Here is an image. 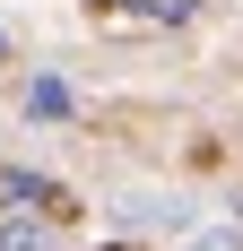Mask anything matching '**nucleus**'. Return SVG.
Instances as JSON below:
<instances>
[{
	"instance_id": "1",
	"label": "nucleus",
	"mask_w": 243,
	"mask_h": 251,
	"mask_svg": "<svg viewBox=\"0 0 243 251\" xmlns=\"http://www.w3.org/2000/svg\"><path fill=\"white\" fill-rule=\"evenodd\" d=\"M0 208H44V217H61V208H78L70 191L52 174H26V165H0Z\"/></svg>"
},
{
	"instance_id": "2",
	"label": "nucleus",
	"mask_w": 243,
	"mask_h": 251,
	"mask_svg": "<svg viewBox=\"0 0 243 251\" xmlns=\"http://www.w3.org/2000/svg\"><path fill=\"white\" fill-rule=\"evenodd\" d=\"M0 251H52L44 208H9V217H0Z\"/></svg>"
},
{
	"instance_id": "3",
	"label": "nucleus",
	"mask_w": 243,
	"mask_h": 251,
	"mask_svg": "<svg viewBox=\"0 0 243 251\" xmlns=\"http://www.w3.org/2000/svg\"><path fill=\"white\" fill-rule=\"evenodd\" d=\"M26 113H35V122H61V113H70V87H61V78H35V87H26Z\"/></svg>"
},
{
	"instance_id": "4",
	"label": "nucleus",
	"mask_w": 243,
	"mask_h": 251,
	"mask_svg": "<svg viewBox=\"0 0 243 251\" xmlns=\"http://www.w3.org/2000/svg\"><path fill=\"white\" fill-rule=\"evenodd\" d=\"M182 251H243V234H235V226H209V234H191Z\"/></svg>"
},
{
	"instance_id": "5",
	"label": "nucleus",
	"mask_w": 243,
	"mask_h": 251,
	"mask_svg": "<svg viewBox=\"0 0 243 251\" xmlns=\"http://www.w3.org/2000/svg\"><path fill=\"white\" fill-rule=\"evenodd\" d=\"M0 61H9V35H0Z\"/></svg>"
}]
</instances>
